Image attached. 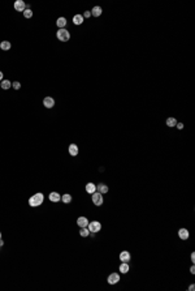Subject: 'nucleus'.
Returning <instances> with one entry per match:
<instances>
[{"mask_svg": "<svg viewBox=\"0 0 195 291\" xmlns=\"http://www.w3.org/2000/svg\"><path fill=\"white\" fill-rule=\"evenodd\" d=\"M83 16L82 15H74L73 16V24L74 25H81V24H83Z\"/></svg>", "mask_w": 195, "mask_h": 291, "instance_id": "16", "label": "nucleus"}, {"mask_svg": "<svg viewBox=\"0 0 195 291\" xmlns=\"http://www.w3.org/2000/svg\"><path fill=\"white\" fill-rule=\"evenodd\" d=\"M56 25H57L60 29H65V26H67V19H65V17H59L57 21H56Z\"/></svg>", "mask_w": 195, "mask_h": 291, "instance_id": "17", "label": "nucleus"}, {"mask_svg": "<svg viewBox=\"0 0 195 291\" xmlns=\"http://www.w3.org/2000/svg\"><path fill=\"white\" fill-rule=\"evenodd\" d=\"M3 244H4V242H3V240H1V239H0V247H1V245H3Z\"/></svg>", "mask_w": 195, "mask_h": 291, "instance_id": "32", "label": "nucleus"}, {"mask_svg": "<svg viewBox=\"0 0 195 291\" xmlns=\"http://www.w3.org/2000/svg\"><path fill=\"white\" fill-rule=\"evenodd\" d=\"M12 86H13V89H16V90H18L20 87H21V84H20L18 81H14V82H12Z\"/></svg>", "mask_w": 195, "mask_h": 291, "instance_id": "25", "label": "nucleus"}, {"mask_svg": "<svg viewBox=\"0 0 195 291\" xmlns=\"http://www.w3.org/2000/svg\"><path fill=\"white\" fill-rule=\"evenodd\" d=\"M92 202H94V205H96V206H101L104 202V198H103V195L99 192H94L92 193V197H91Z\"/></svg>", "mask_w": 195, "mask_h": 291, "instance_id": "4", "label": "nucleus"}, {"mask_svg": "<svg viewBox=\"0 0 195 291\" xmlns=\"http://www.w3.org/2000/svg\"><path fill=\"white\" fill-rule=\"evenodd\" d=\"M69 154L72 155V157H76V155L78 154V146H77L76 144H70L69 145Z\"/></svg>", "mask_w": 195, "mask_h": 291, "instance_id": "14", "label": "nucleus"}, {"mask_svg": "<svg viewBox=\"0 0 195 291\" xmlns=\"http://www.w3.org/2000/svg\"><path fill=\"white\" fill-rule=\"evenodd\" d=\"M189 290H190V291H194V290H195V286H194V285H190Z\"/></svg>", "mask_w": 195, "mask_h": 291, "instance_id": "30", "label": "nucleus"}, {"mask_svg": "<svg viewBox=\"0 0 195 291\" xmlns=\"http://www.w3.org/2000/svg\"><path fill=\"white\" fill-rule=\"evenodd\" d=\"M0 239H1V232H0Z\"/></svg>", "mask_w": 195, "mask_h": 291, "instance_id": "33", "label": "nucleus"}, {"mask_svg": "<svg viewBox=\"0 0 195 291\" xmlns=\"http://www.w3.org/2000/svg\"><path fill=\"white\" fill-rule=\"evenodd\" d=\"M0 86H1V89L7 90V89H9V87L12 86V84H11V81H8V80H3L1 82H0Z\"/></svg>", "mask_w": 195, "mask_h": 291, "instance_id": "21", "label": "nucleus"}, {"mask_svg": "<svg viewBox=\"0 0 195 291\" xmlns=\"http://www.w3.org/2000/svg\"><path fill=\"white\" fill-rule=\"evenodd\" d=\"M49 200H51V202H59V201L61 200L60 193H57V192H51V193H49Z\"/></svg>", "mask_w": 195, "mask_h": 291, "instance_id": "13", "label": "nucleus"}, {"mask_svg": "<svg viewBox=\"0 0 195 291\" xmlns=\"http://www.w3.org/2000/svg\"><path fill=\"white\" fill-rule=\"evenodd\" d=\"M190 273H191V274H195V268L194 266L190 268Z\"/></svg>", "mask_w": 195, "mask_h": 291, "instance_id": "29", "label": "nucleus"}, {"mask_svg": "<svg viewBox=\"0 0 195 291\" xmlns=\"http://www.w3.org/2000/svg\"><path fill=\"white\" fill-rule=\"evenodd\" d=\"M43 105H44V107H47V109H52V107L55 106V99L52 98V97H46V98L43 99Z\"/></svg>", "mask_w": 195, "mask_h": 291, "instance_id": "8", "label": "nucleus"}, {"mask_svg": "<svg viewBox=\"0 0 195 291\" xmlns=\"http://www.w3.org/2000/svg\"><path fill=\"white\" fill-rule=\"evenodd\" d=\"M119 270L122 273V274H126V273H129V270H130V266H129L128 262H122L121 265H120Z\"/></svg>", "mask_w": 195, "mask_h": 291, "instance_id": "18", "label": "nucleus"}, {"mask_svg": "<svg viewBox=\"0 0 195 291\" xmlns=\"http://www.w3.org/2000/svg\"><path fill=\"white\" fill-rule=\"evenodd\" d=\"M86 192L92 195L94 192H96V186H95L94 183H87V184H86Z\"/></svg>", "mask_w": 195, "mask_h": 291, "instance_id": "15", "label": "nucleus"}, {"mask_svg": "<svg viewBox=\"0 0 195 291\" xmlns=\"http://www.w3.org/2000/svg\"><path fill=\"white\" fill-rule=\"evenodd\" d=\"M177 123H178V121H177V119L173 118V116H169V118H167V120H165V124H167V127H169V128L176 127V124H177Z\"/></svg>", "mask_w": 195, "mask_h": 291, "instance_id": "10", "label": "nucleus"}, {"mask_svg": "<svg viewBox=\"0 0 195 291\" xmlns=\"http://www.w3.org/2000/svg\"><path fill=\"white\" fill-rule=\"evenodd\" d=\"M176 127L178 128V129H182V128H183V123H177Z\"/></svg>", "mask_w": 195, "mask_h": 291, "instance_id": "27", "label": "nucleus"}, {"mask_svg": "<svg viewBox=\"0 0 195 291\" xmlns=\"http://www.w3.org/2000/svg\"><path fill=\"white\" fill-rule=\"evenodd\" d=\"M24 17L25 19H31V17H33V11H31L30 8H26V9L24 11Z\"/></svg>", "mask_w": 195, "mask_h": 291, "instance_id": "24", "label": "nucleus"}, {"mask_svg": "<svg viewBox=\"0 0 195 291\" xmlns=\"http://www.w3.org/2000/svg\"><path fill=\"white\" fill-rule=\"evenodd\" d=\"M101 13H103V9H101V7H99V5L94 7L91 9V16H94V17H99V16H101Z\"/></svg>", "mask_w": 195, "mask_h": 291, "instance_id": "11", "label": "nucleus"}, {"mask_svg": "<svg viewBox=\"0 0 195 291\" xmlns=\"http://www.w3.org/2000/svg\"><path fill=\"white\" fill-rule=\"evenodd\" d=\"M77 225H78L79 227H87L88 219L86 217H78V219H77Z\"/></svg>", "mask_w": 195, "mask_h": 291, "instance_id": "12", "label": "nucleus"}, {"mask_svg": "<svg viewBox=\"0 0 195 291\" xmlns=\"http://www.w3.org/2000/svg\"><path fill=\"white\" fill-rule=\"evenodd\" d=\"M61 200H63L64 204H69V202H72V196H70L69 193H65V195H63Z\"/></svg>", "mask_w": 195, "mask_h": 291, "instance_id": "22", "label": "nucleus"}, {"mask_svg": "<svg viewBox=\"0 0 195 291\" xmlns=\"http://www.w3.org/2000/svg\"><path fill=\"white\" fill-rule=\"evenodd\" d=\"M43 200H44L43 193L38 192V193L33 195L30 198H29V205H30L31 207H38V206H40V205L43 204Z\"/></svg>", "mask_w": 195, "mask_h": 291, "instance_id": "1", "label": "nucleus"}, {"mask_svg": "<svg viewBox=\"0 0 195 291\" xmlns=\"http://www.w3.org/2000/svg\"><path fill=\"white\" fill-rule=\"evenodd\" d=\"M87 229L90 232L95 234V232H99L101 230V223L98 222V221H92V222H88L87 225Z\"/></svg>", "mask_w": 195, "mask_h": 291, "instance_id": "3", "label": "nucleus"}, {"mask_svg": "<svg viewBox=\"0 0 195 291\" xmlns=\"http://www.w3.org/2000/svg\"><path fill=\"white\" fill-rule=\"evenodd\" d=\"M14 9L17 11V12H22V13H24V11L26 9V4H25L22 0H16V1H14Z\"/></svg>", "mask_w": 195, "mask_h": 291, "instance_id": "6", "label": "nucleus"}, {"mask_svg": "<svg viewBox=\"0 0 195 291\" xmlns=\"http://www.w3.org/2000/svg\"><path fill=\"white\" fill-rule=\"evenodd\" d=\"M3 81V72H0V82Z\"/></svg>", "mask_w": 195, "mask_h": 291, "instance_id": "31", "label": "nucleus"}, {"mask_svg": "<svg viewBox=\"0 0 195 291\" xmlns=\"http://www.w3.org/2000/svg\"><path fill=\"white\" fill-rule=\"evenodd\" d=\"M190 259H191V261H192V262H194V261H195V253H194V252H192V253H191V257H190Z\"/></svg>", "mask_w": 195, "mask_h": 291, "instance_id": "28", "label": "nucleus"}, {"mask_svg": "<svg viewBox=\"0 0 195 291\" xmlns=\"http://www.w3.org/2000/svg\"><path fill=\"white\" fill-rule=\"evenodd\" d=\"M107 282L109 283V285H116V283H119L120 282V274H117V273H112V274H109L107 278Z\"/></svg>", "mask_w": 195, "mask_h": 291, "instance_id": "5", "label": "nucleus"}, {"mask_svg": "<svg viewBox=\"0 0 195 291\" xmlns=\"http://www.w3.org/2000/svg\"><path fill=\"white\" fill-rule=\"evenodd\" d=\"M96 189L99 191V193H101V195H104V193H107L108 192V186L107 184H99V186H96Z\"/></svg>", "mask_w": 195, "mask_h": 291, "instance_id": "20", "label": "nucleus"}, {"mask_svg": "<svg viewBox=\"0 0 195 291\" xmlns=\"http://www.w3.org/2000/svg\"><path fill=\"white\" fill-rule=\"evenodd\" d=\"M88 234H90V231H88L87 227H81V230H79V235L83 236V238H86V236H88Z\"/></svg>", "mask_w": 195, "mask_h": 291, "instance_id": "23", "label": "nucleus"}, {"mask_svg": "<svg viewBox=\"0 0 195 291\" xmlns=\"http://www.w3.org/2000/svg\"><path fill=\"white\" fill-rule=\"evenodd\" d=\"M11 47H12V44H11V42H8V40L0 42V48L3 50V51H8V50H11Z\"/></svg>", "mask_w": 195, "mask_h": 291, "instance_id": "19", "label": "nucleus"}, {"mask_svg": "<svg viewBox=\"0 0 195 291\" xmlns=\"http://www.w3.org/2000/svg\"><path fill=\"white\" fill-rule=\"evenodd\" d=\"M91 16V12H88V11H86L85 13H83V19H88Z\"/></svg>", "mask_w": 195, "mask_h": 291, "instance_id": "26", "label": "nucleus"}, {"mask_svg": "<svg viewBox=\"0 0 195 291\" xmlns=\"http://www.w3.org/2000/svg\"><path fill=\"white\" fill-rule=\"evenodd\" d=\"M130 259H131V255L129 251H122L120 253V261H122V262H129Z\"/></svg>", "mask_w": 195, "mask_h": 291, "instance_id": "9", "label": "nucleus"}, {"mask_svg": "<svg viewBox=\"0 0 195 291\" xmlns=\"http://www.w3.org/2000/svg\"><path fill=\"white\" fill-rule=\"evenodd\" d=\"M190 236V232L187 229H180L178 230V238L181 239V240H187Z\"/></svg>", "mask_w": 195, "mask_h": 291, "instance_id": "7", "label": "nucleus"}, {"mask_svg": "<svg viewBox=\"0 0 195 291\" xmlns=\"http://www.w3.org/2000/svg\"><path fill=\"white\" fill-rule=\"evenodd\" d=\"M56 37L60 42H68L70 39V33L67 29H59L57 33H56Z\"/></svg>", "mask_w": 195, "mask_h": 291, "instance_id": "2", "label": "nucleus"}]
</instances>
